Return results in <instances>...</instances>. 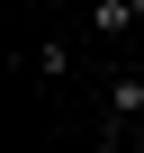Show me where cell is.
Returning a JSON list of instances; mask_svg holds the SVG:
<instances>
[{
    "mask_svg": "<svg viewBox=\"0 0 144 153\" xmlns=\"http://www.w3.org/2000/svg\"><path fill=\"white\" fill-rule=\"evenodd\" d=\"M27 72H36V81H63V72H72V36H36L27 45Z\"/></svg>",
    "mask_w": 144,
    "mask_h": 153,
    "instance_id": "1",
    "label": "cell"
},
{
    "mask_svg": "<svg viewBox=\"0 0 144 153\" xmlns=\"http://www.w3.org/2000/svg\"><path fill=\"white\" fill-rule=\"evenodd\" d=\"M126 27H144V0H99L90 9V36H126Z\"/></svg>",
    "mask_w": 144,
    "mask_h": 153,
    "instance_id": "2",
    "label": "cell"
}]
</instances>
